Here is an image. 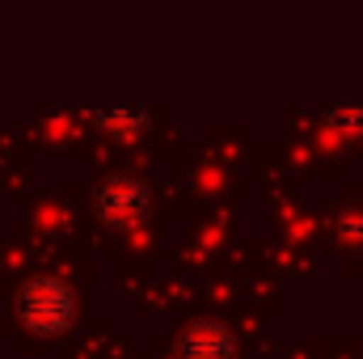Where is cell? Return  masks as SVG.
<instances>
[{
  "label": "cell",
  "instance_id": "1",
  "mask_svg": "<svg viewBox=\"0 0 363 359\" xmlns=\"http://www.w3.org/2000/svg\"><path fill=\"white\" fill-rule=\"evenodd\" d=\"M17 313L34 334H64L77 317V296L60 275H30L17 287Z\"/></svg>",
  "mask_w": 363,
  "mask_h": 359
},
{
  "label": "cell",
  "instance_id": "2",
  "mask_svg": "<svg viewBox=\"0 0 363 359\" xmlns=\"http://www.w3.org/2000/svg\"><path fill=\"white\" fill-rule=\"evenodd\" d=\"M148 186L140 178H127V174H118V178L101 182V190H97V216L106 220V224H114V228H131V224H140L144 216H148Z\"/></svg>",
  "mask_w": 363,
  "mask_h": 359
},
{
  "label": "cell",
  "instance_id": "3",
  "mask_svg": "<svg viewBox=\"0 0 363 359\" xmlns=\"http://www.w3.org/2000/svg\"><path fill=\"white\" fill-rule=\"evenodd\" d=\"M178 359H237V338L220 321H194L182 330Z\"/></svg>",
  "mask_w": 363,
  "mask_h": 359
}]
</instances>
